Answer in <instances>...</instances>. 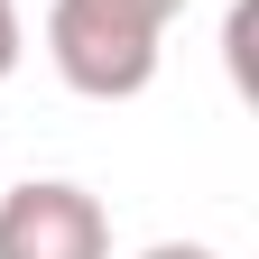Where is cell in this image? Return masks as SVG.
<instances>
[{"label":"cell","mask_w":259,"mask_h":259,"mask_svg":"<svg viewBox=\"0 0 259 259\" xmlns=\"http://www.w3.org/2000/svg\"><path fill=\"white\" fill-rule=\"evenodd\" d=\"M185 0H56L47 10V56L83 102H130L157 83V47Z\"/></svg>","instance_id":"1"},{"label":"cell","mask_w":259,"mask_h":259,"mask_svg":"<svg viewBox=\"0 0 259 259\" xmlns=\"http://www.w3.org/2000/svg\"><path fill=\"white\" fill-rule=\"evenodd\" d=\"M0 259H111V213L65 176H28L0 194Z\"/></svg>","instance_id":"2"},{"label":"cell","mask_w":259,"mask_h":259,"mask_svg":"<svg viewBox=\"0 0 259 259\" xmlns=\"http://www.w3.org/2000/svg\"><path fill=\"white\" fill-rule=\"evenodd\" d=\"M19 56H28V28H19V0H0V83L19 74Z\"/></svg>","instance_id":"3"},{"label":"cell","mask_w":259,"mask_h":259,"mask_svg":"<svg viewBox=\"0 0 259 259\" xmlns=\"http://www.w3.org/2000/svg\"><path fill=\"white\" fill-rule=\"evenodd\" d=\"M139 259H222V250H204V241H157V250H139Z\"/></svg>","instance_id":"4"}]
</instances>
